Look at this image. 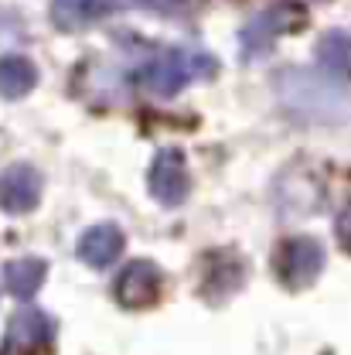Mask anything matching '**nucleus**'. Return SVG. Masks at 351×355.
I'll return each mask as SVG.
<instances>
[{
    "label": "nucleus",
    "instance_id": "f257e3e1",
    "mask_svg": "<svg viewBox=\"0 0 351 355\" xmlns=\"http://www.w3.org/2000/svg\"><path fill=\"white\" fill-rule=\"evenodd\" d=\"M276 96L290 116H300L310 123H338L348 120V96L338 86L317 79L307 69H283L273 79Z\"/></svg>",
    "mask_w": 351,
    "mask_h": 355
},
{
    "label": "nucleus",
    "instance_id": "f03ea898",
    "mask_svg": "<svg viewBox=\"0 0 351 355\" xmlns=\"http://www.w3.org/2000/svg\"><path fill=\"white\" fill-rule=\"evenodd\" d=\"M219 72V62L205 51H184V48H168L154 55L140 69V86L150 96H174L195 79H212Z\"/></svg>",
    "mask_w": 351,
    "mask_h": 355
},
{
    "label": "nucleus",
    "instance_id": "7ed1b4c3",
    "mask_svg": "<svg viewBox=\"0 0 351 355\" xmlns=\"http://www.w3.org/2000/svg\"><path fill=\"white\" fill-rule=\"evenodd\" d=\"M120 10H150V14H181V0H55L51 21L62 31H82L89 24L120 14Z\"/></svg>",
    "mask_w": 351,
    "mask_h": 355
},
{
    "label": "nucleus",
    "instance_id": "20e7f679",
    "mask_svg": "<svg viewBox=\"0 0 351 355\" xmlns=\"http://www.w3.org/2000/svg\"><path fill=\"white\" fill-rule=\"evenodd\" d=\"M304 24H307V10H304L300 3L280 0V3L266 7L263 14H256V17H249V21H246V28L239 31V44H242L246 58L253 62V58L266 55V51L276 44L280 35L297 31V28H304Z\"/></svg>",
    "mask_w": 351,
    "mask_h": 355
},
{
    "label": "nucleus",
    "instance_id": "39448f33",
    "mask_svg": "<svg viewBox=\"0 0 351 355\" xmlns=\"http://www.w3.org/2000/svg\"><path fill=\"white\" fill-rule=\"evenodd\" d=\"M324 270V246L310 236H294L276 250V273L290 291L310 287Z\"/></svg>",
    "mask_w": 351,
    "mask_h": 355
},
{
    "label": "nucleus",
    "instance_id": "423d86ee",
    "mask_svg": "<svg viewBox=\"0 0 351 355\" xmlns=\"http://www.w3.org/2000/svg\"><path fill=\"white\" fill-rule=\"evenodd\" d=\"M150 195L161 205H181L188 198V164L184 154L174 147H164L150 164Z\"/></svg>",
    "mask_w": 351,
    "mask_h": 355
},
{
    "label": "nucleus",
    "instance_id": "0eeeda50",
    "mask_svg": "<svg viewBox=\"0 0 351 355\" xmlns=\"http://www.w3.org/2000/svg\"><path fill=\"white\" fill-rule=\"evenodd\" d=\"M116 301L123 308H150L161 297V270L147 260H133L116 277Z\"/></svg>",
    "mask_w": 351,
    "mask_h": 355
},
{
    "label": "nucleus",
    "instance_id": "6e6552de",
    "mask_svg": "<svg viewBox=\"0 0 351 355\" xmlns=\"http://www.w3.org/2000/svg\"><path fill=\"white\" fill-rule=\"evenodd\" d=\"M42 198V175L31 164H14L0 175V209L10 216H24Z\"/></svg>",
    "mask_w": 351,
    "mask_h": 355
},
{
    "label": "nucleus",
    "instance_id": "1a4fd4ad",
    "mask_svg": "<svg viewBox=\"0 0 351 355\" xmlns=\"http://www.w3.org/2000/svg\"><path fill=\"white\" fill-rule=\"evenodd\" d=\"M55 338V321L44 314V311L24 308L17 311L7 324V342L17 349V352H35V349H48Z\"/></svg>",
    "mask_w": 351,
    "mask_h": 355
},
{
    "label": "nucleus",
    "instance_id": "9d476101",
    "mask_svg": "<svg viewBox=\"0 0 351 355\" xmlns=\"http://www.w3.org/2000/svg\"><path fill=\"white\" fill-rule=\"evenodd\" d=\"M120 253H123V232H120L113 222L92 225V229L82 232V239H79V257H82L89 266H96V270L116 263Z\"/></svg>",
    "mask_w": 351,
    "mask_h": 355
},
{
    "label": "nucleus",
    "instance_id": "9b49d317",
    "mask_svg": "<svg viewBox=\"0 0 351 355\" xmlns=\"http://www.w3.org/2000/svg\"><path fill=\"white\" fill-rule=\"evenodd\" d=\"M38 83V69L24 55H3L0 58V96L3 99H21Z\"/></svg>",
    "mask_w": 351,
    "mask_h": 355
},
{
    "label": "nucleus",
    "instance_id": "f8f14e48",
    "mask_svg": "<svg viewBox=\"0 0 351 355\" xmlns=\"http://www.w3.org/2000/svg\"><path fill=\"white\" fill-rule=\"evenodd\" d=\"M317 62L327 76L351 79V35L348 31H327L317 42Z\"/></svg>",
    "mask_w": 351,
    "mask_h": 355
},
{
    "label": "nucleus",
    "instance_id": "ddd939ff",
    "mask_svg": "<svg viewBox=\"0 0 351 355\" xmlns=\"http://www.w3.org/2000/svg\"><path fill=\"white\" fill-rule=\"evenodd\" d=\"M44 273L48 266L44 260H35V257H24V260H10L3 266V284L14 297H35L38 287L44 284Z\"/></svg>",
    "mask_w": 351,
    "mask_h": 355
},
{
    "label": "nucleus",
    "instance_id": "4468645a",
    "mask_svg": "<svg viewBox=\"0 0 351 355\" xmlns=\"http://www.w3.org/2000/svg\"><path fill=\"white\" fill-rule=\"evenodd\" d=\"M338 239H341V246L351 253V202L341 209V216H338Z\"/></svg>",
    "mask_w": 351,
    "mask_h": 355
}]
</instances>
